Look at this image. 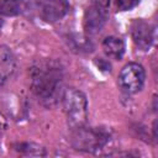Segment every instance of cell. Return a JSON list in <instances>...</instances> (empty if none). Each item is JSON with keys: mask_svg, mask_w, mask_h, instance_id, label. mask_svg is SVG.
I'll return each mask as SVG.
<instances>
[{"mask_svg": "<svg viewBox=\"0 0 158 158\" xmlns=\"http://www.w3.org/2000/svg\"><path fill=\"white\" fill-rule=\"evenodd\" d=\"M31 89L33 94L46 104H53L60 94L63 72L54 60H40L30 70Z\"/></svg>", "mask_w": 158, "mask_h": 158, "instance_id": "cell-1", "label": "cell"}, {"mask_svg": "<svg viewBox=\"0 0 158 158\" xmlns=\"http://www.w3.org/2000/svg\"><path fill=\"white\" fill-rule=\"evenodd\" d=\"M62 101L69 127L77 130L85 126L88 118V101L85 95L80 90L70 88L63 93Z\"/></svg>", "mask_w": 158, "mask_h": 158, "instance_id": "cell-2", "label": "cell"}, {"mask_svg": "<svg viewBox=\"0 0 158 158\" xmlns=\"http://www.w3.org/2000/svg\"><path fill=\"white\" fill-rule=\"evenodd\" d=\"M110 139V135L99 127H79L73 130L72 144L75 149L83 152H96Z\"/></svg>", "mask_w": 158, "mask_h": 158, "instance_id": "cell-3", "label": "cell"}, {"mask_svg": "<svg viewBox=\"0 0 158 158\" xmlns=\"http://www.w3.org/2000/svg\"><path fill=\"white\" fill-rule=\"evenodd\" d=\"M144 68L135 62L127 63L118 74V85L127 94L138 93L144 84Z\"/></svg>", "mask_w": 158, "mask_h": 158, "instance_id": "cell-4", "label": "cell"}, {"mask_svg": "<svg viewBox=\"0 0 158 158\" xmlns=\"http://www.w3.org/2000/svg\"><path fill=\"white\" fill-rule=\"evenodd\" d=\"M107 16H109V6L90 4L84 11V16H83V27L85 32L88 35L99 33L104 28Z\"/></svg>", "mask_w": 158, "mask_h": 158, "instance_id": "cell-5", "label": "cell"}, {"mask_svg": "<svg viewBox=\"0 0 158 158\" xmlns=\"http://www.w3.org/2000/svg\"><path fill=\"white\" fill-rule=\"evenodd\" d=\"M131 37L139 49L148 51L154 41V27L142 19L133 20L131 23Z\"/></svg>", "mask_w": 158, "mask_h": 158, "instance_id": "cell-6", "label": "cell"}, {"mask_svg": "<svg viewBox=\"0 0 158 158\" xmlns=\"http://www.w3.org/2000/svg\"><path fill=\"white\" fill-rule=\"evenodd\" d=\"M69 10L68 0H40L38 12L46 22H56L64 17Z\"/></svg>", "mask_w": 158, "mask_h": 158, "instance_id": "cell-7", "label": "cell"}, {"mask_svg": "<svg viewBox=\"0 0 158 158\" xmlns=\"http://www.w3.org/2000/svg\"><path fill=\"white\" fill-rule=\"evenodd\" d=\"M16 69V59L12 51L6 46H0V86L5 84Z\"/></svg>", "mask_w": 158, "mask_h": 158, "instance_id": "cell-8", "label": "cell"}, {"mask_svg": "<svg viewBox=\"0 0 158 158\" xmlns=\"http://www.w3.org/2000/svg\"><path fill=\"white\" fill-rule=\"evenodd\" d=\"M101 46H102L104 53L109 58H112L116 60L121 59L125 53V42L120 37H115V36L105 37Z\"/></svg>", "mask_w": 158, "mask_h": 158, "instance_id": "cell-9", "label": "cell"}, {"mask_svg": "<svg viewBox=\"0 0 158 158\" xmlns=\"http://www.w3.org/2000/svg\"><path fill=\"white\" fill-rule=\"evenodd\" d=\"M21 12V0H0V16H16Z\"/></svg>", "mask_w": 158, "mask_h": 158, "instance_id": "cell-10", "label": "cell"}, {"mask_svg": "<svg viewBox=\"0 0 158 158\" xmlns=\"http://www.w3.org/2000/svg\"><path fill=\"white\" fill-rule=\"evenodd\" d=\"M15 149L21 153L30 154V156H43L44 154V148L35 143H16Z\"/></svg>", "mask_w": 158, "mask_h": 158, "instance_id": "cell-11", "label": "cell"}, {"mask_svg": "<svg viewBox=\"0 0 158 158\" xmlns=\"http://www.w3.org/2000/svg\"><path fill=\"white\" fill-rule=\"evenodd\" d=\"M70 42L73 43V48L78 49L79 52H90V51H93L91 42L81 35H75L73 38H70Z\"/></svg>", "mask_w": 158, "mask_h": 158, "instance_id": "cell-12", "label": "cell"}, {"mask_svg": "<svg viewBox=\"0 0 158 158\" xmlns=\"http://www.w3.org/2000/svg\"><path fill=\"white\" fill-rule=\"evenodd\" d=\"M117 11H128L133 9L139 0H112Z\"/></svg>", "mask_w": 158, "mask_h": 158, "instance_id": "cell-13", "label": "cell"}, {"mask_svg": "<svg viewBox=\"0 0 158 158\" xmlns=\"http://www.w3.org/2000/svg\"><path fill=\"white\" fill-rule=\"evenodd\" d=\"M6 126H7V121H6L5 116L0 112V139H1L2 133H4V132H5V130H6Z\"/></svg>", "mask_w": 158, "mask_h": 158, "instance_id": "cell-14", "label": "cell"}, {"mask_svg": "<svg viewBox=\"0 0 158 158\" xmlns=\"http://www.w3.org/2000/svg\"><path fill=\"white\" fill-rule=\"evenodd\" d=\"M2 23H4V21H2V19H1V16H0V28L2 27Z\"/></svg>", "mask_w": 158, "mask_h": 158, "instance_id": "cell-15", "label": "cell"}]
</instances>
